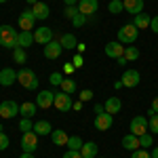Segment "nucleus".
Masks as SVG:
<instances>
[{
  "instance_id": "nucleus-18",
  "label": "nucleus",
  "mask_w": 158,
  "mask_h": 158,
  "mask_svg": "<svg viewBox=\"0 0 158 158\" xmlns=\"http://www.w3.org/2000/svg\"><path fill=\"white\" fill-rule=\"evenodd\" d=\"M122 148H124V150H129V152L139 150V148H141V143H139V137H137V135H133V133L124 135V137H122Z\"/></svg>"
},
{
  "instance_id": "nucleus-12",
  "label": "nucleus",
  "mask_w": 158,
  "mask_h": 158,
  "mask_svg": "<svg viewBox=\"0 0 158 158\" xmlns=\"http://www.w3.org/2000/svg\"><path fill=\"white\" fill-rule=\"evenodd\" d=\"M76 6H78V13H82V15H86V17H91V15L97 13L99 2H97V0H80Z\"/></svg>"
},
{
  "instance_id": "nucleus-50",
  "label": "nucleus",
  "mask_w": 158,
  "mask_h": 158,
  "mask_svg": "<svg viewBox=\"0 0 158 158\" xmlns=\"http://www.w3.org/2000/svg\"><path fill=\"white\" fill-rule=\"evenodd\" d=\"M150 156H152V158H158V148H152V152H150Z\"/></svg>"
},
{
  "instance_id": "nucleus-46",
  "label": "nucleus",
  "mask_w": 158,
  "mask_h": 158,
  "mask_svg": "<svg viewBox=\"0 0 158 158\" xmlns=\"http://www.w3.org/2000/svg\"><path fill=\"white\" fill-rule=\"evenodd\" d=\"M76 51H78V53H85V51H86V44H85V42H78V44H76Z\"/></svg>"
},
{
  "instance_id": "nucleus-42",
  "label": "nucleus",
  "mask_w": 158,
  "mask_h": 158,
  "mask_svg": "<svg viewBox=\"0 0 158 158\" xmlns=\"http://www.w3.org/2000/svg\"><path fill=\"white\" fill-rule=\"evenodd\" d=\"M63 158H82V154H80L78 150H68V152L63 154Z\"/></svg>"
},
{
  "instance_id": "nucleus-38",
  "label": "nucleus",
  "mask_w": 158,
  "mask_h": 158,
  "mask_svg": "<svg viewBox=\"0 0 158 158\" xmlns=\"http://www.w3.org/2000/svg\"><path fill=\"white\" fill-rule=\"evenodd\" d=\"M63 15H65V19H70V21H72L74 17L78 15V6H65V11H63Z\"/></svg>"
},
{
  "instance_id": "nucleus-31",
  "label": "nucleus",
  "mask_w": 158,
  "mask_h": 158,
  "mask_svg": "<svg viewBox=\"0 0 158 158\" xmlns=\"http://www.w3.org/2000/svg\"><path fill=\"white\" fill-rule=\"evenodd\" d=\"M124 59L127 61L139 59V49H137V47H124Z\"/></svg>"
},
{
  "instance_id": "nucleus-27",
  "label": "nucleus",
  "mask_w": 158,
  "mask_h": 158,
  "mask_svg": "<svg viewBox=\"0 0 158 158\" xmlns=\"http://www.w3.org/2000/svg\"><path fill=\"white\" fill-rule=\"evenodd\" d=\"M59 42H61V47H63V51H74L76 44H78V40H76L74 34H63L59 38Z\"/></svg>"
},
{
  "instance_id": "nucleus-44",
  "label": "nucleus",
  "mask_w": 158,
  "mask_h": 158,
  "mask_svg": "<svg viewBox=\"0 0 158 158\" xmlns=\"http://www.w3.org/2000/svg\"><path fill=\"white\" fill-rule=\"evenodd\" d=\"M150 30L158 34V15H156V17H152V23H150Z\"/></svg>"
},
{
  "instance_id": "nucleus-29",
  "label": "nucleus",
  "mask_w": 158,
  "mask_h": 158,
  "mask_svg": "<svg viewBox=\"0 0 158 158\" xmlns=\"http://www.w3.org/2000/svg\"><path fill=\"white\" fill-rule=\"evenodd\" d=\"M13 61H15V63H21V65H23L25 61H27V53H25V49H21V47L13 49Z\"/></svg>"
},
{
  "instance_id": "nucleus-5",
  "label": "nucleus",
  "mask_w": 158,
  "mask_h": 158,
  "mask_svg": "<svg viewBox=\"0 0 158 158\" xmlns=\"http://www.w3.org/2000/svg\"><path fill=\"white\" fill-rule=\"evenodd\" d=\"M21 150L23 152H36L38 150V135L34 131H27V133L21 135Z\"/></svg>"
},
{
  "instance_id": "nucleus-14",
  "label": "nucleus",
  "mask_w": 158,
  "mask_h": 158,
  "mask_svg": "<svg viewBox=\"0 0 158 158\" xmlns=\"http://www.w3.org/2000/svg\"><path fill=\"white\" fill-rule=\"evenodd\" d=\"M61 53H63V47H61V42H57V40H51L49 44H44V57L47 59H57Z\"/></svg>"
},
{
  "instance_id": "nucleus-4",
  "label": "nucleus",
  "mask_w": 158,
  "mask_h": 158,
  "mask_svg": "<svg viewBox=\"0 0 158 158\" xmlns=\"http://www.w3.org/2000/svg\"><path fill=\"white\" fill-rule=\"evenodd\" d=\"M53 106L59 110V112H70V110H72V106H74L72 95H68V93H63V91L55 93V101H53Z\"/></svg>"
},
{
  "instance_id": "nucleus-3",
  "label": "nucleus",
  "mask_w": 158,
  "mask_h": 158,
  "mask_svg": "<svg viewBox=\"0 0 158 158\" xmlns=\"http://www.w3.org/2000/svg\"><path fill=\"white\" fill-rule=\"evenodd\" d=\"M137 36H139V30L133 23H124L118 30V42H122V44H133Z\"/></svg>"
},
{
  "instance_id": "nucleus-40",
  "label": "nucleus",
  "mask_w": 158,
  "mask_h": 158,
  "mask_svg": "<svg viewBox=\"0 0 158 158\" xmlns=\"http://www.w3.org/2000/svg\"><path fill=\"white\" fill-rule=\"evenodd\" d=\"M9 146H11V139L6 137V133H2V131H0V150H6Z\"/></svg>"
},
{
  "instance_id": "nucleus-11",
  "label": "nucleus",
  "mask_w": 158,
  "mask_h": 158,
  "mask_svg": "<svg viewBox=\"0 0 158 158\" xmlns=\"http://www.w3.org/2000/svg\"><path fill=\"white\" fill-rule=\"evenodd\" d=\"M122 86H127V89H133V86L139 85V80H141V76H139V72L137 70H124V74H122Z\"/></svg>"
},
{
  "instance_id": "nucleus-28",
  "label": "nucleus",
  "mask_w": 158,
  "mask_h": 158,
  "mask_svg": "<svg viewBox=\"0 0 158 158\" xmlns=\"http://www.w3.org/2000/svg\"><path fill=\"white\" fill-rule=\"evenodd\" d=\"M148 129H150V133L158 135V114L152 108L148 110Z\"/></svg>"
},
{
  "instance_id": "nucleus-37",
  "label": "nucleus",
  "mask_w": 158,
  "mask_h": 158,
  "mask_svg": "<svg viewBox=\"0 0 158 158\" xmlns=\"http://www.w3.org/2000/svg\"><path fill=\"white\" fill-rule=\"evenodd\" d=\"M72 23H74V27H82V25L86 23V15H82V13H78L76 17L72 19Z\"/></svg>"
},
{
  "instance_id": "nucleus-17",
  "label": "nucleus",
  "mask_w": 158,
  "mask_h": 158,
  "mask_svg": "<svg viewBox=\"0 0 158 158\" xmlns=\"http://www.w3.org/2000/svg\"><path fill=\"white\" fill-rule=\"evenodd\" d=\"M17 82V72L13 70V68H4V70H0V85L2 86H11Z\"/></svg>"
},
{
  "instance_id": "nucleus-1",
  "label": "nucleus",
  "mask_w": 158,
  "mask_h": 158,
  "mask_svg": "<svg viewBox=\"0 0 158 158\" xmlns=\"http://www.w3.org/2000/svg\"><path fill=\"white\" fill-rule=\"evenodd\" d=\"M17 82L27 89V91H36L38 89V76L34 70H30V68H21L19 72H17Z\"/></svg>"
},
{
  "instance_id": "nucleus-30",
  "label": "nucleus",
  "mask_w": 158,
  "mask_h": 158,
  "mask_svg": "<svg viewBox=\"0 0 158 158\" xmlns=\"http://www.w3.org/2000/svg\"><path fill=\"white\" fill-rule=\"evenodd\" d=\"M61 91L68 93V95H74V91H76V80H74V78H63V82H61Z\"/></svg>"
},
{
  "instance_id": "nucleus-53",
  "label": "nucleus",
  "mask_w": 158,
  "mask_h": 158,
  "mask_svg": "<svg viewBox=\"0 0 158 158\" xmlns=\"http://www.w3.org/2000/svg\"><path fill=\"white\" fill-rule=\"evenodd\" d=\"M72 108H74V110H80V108H82V101H76V103H74Z\"/></svg>"
},
{
  "instance_id": "nucleus-55",
  "label": "nucleus",
  "mask_w": 158,
  "mask_h": 158,
  "mask_svg": "<svg viewBox=\"0 0 158 158\" xmlns=\"http://www.w3.org/2000/svg\"><path fill=\"white\" fill-rule=\"evenodd\" d=\"M0 2H6V0H0Z\"/></svg>"
},
{
  "instance_id": "nucleus-9",
  "label": "nucleus",
  "mask_w": 158,
  "mask_h": 158,
  "mask_svg": "<svg viewBox=\"0 0 158 158\" xmlns=\"http://www.w3.org/2000/svg\"><path fill=\"white\" fill-rule=\"evenodd\" d=\"M17 114H19V106H17L13 99L0 103V118H15Z\"/></svg>"
},
{
  "instance_id": "nucleus-2",
  "label": "nucleus",
  "mask_w": 158,
  "mask_h": 158,
  "mask_svg": "<svg viewBox=\"0 0 158 158\" xmlns=\"http://www.w3.org/2000/svg\"><path fill=\"white\" fill-rule=\"evenodd\" d=\"M17 36L19 32L11 25H0V47L6 49H17Z\"/></svg>"
},
{
  "instance_id": "nucleus-15",
  "label": "nucleus",
  "mask_w": 158,
  "mask_h": 158,
  "mask_svg": "<svg viewBox=\"0 0 158 158\" xmlns=\"http://www.w3.org/2000/svg\"><path fill=\"white\" fill-rule=\"evenodd\" d=\"M106 55H108V57H112V59L122 57V55H124V44H122V42H118V40L108 42V44H106Z\"/></svg>"
},
{
  "instance_id": "nucleus-35",
  "label": "nucleus",
  "mask_w": 158,
  "mask_h": 158,
  "mask_svg": "<svg viewBox=\"0 0 158 158\" xmlns=\"http://www.w3.org/2000/svg\"><path fill=\"white\" fill-rule=\"evenodd\" d=\"M49 82L53 86H61V82H63V74H61V72H53L49 76Z\"/></svg>"
},
{
  "instance_id": "nucleus-13",
  "label": "nucleus",
  "mask_w": 158,
  "mask_h": 158,
  "mask_svg": "<svg viewBox=\"0 0 158 158\" xmlns=\"http://www.w3.org/2000/svg\"><path fill=\"white\" fill-rule=\"evenodd\" d=\"M34 40H36L38 44H49L51 40H53V30L47 27V25H42V27L34 30Z\"/></svg>"
},
{
  "instance_id": "nucleus-45",
  "label": "nucleus",
  "mask_w": 158,
  "mask_h": 158,
  "mask_svg": "<svg viewBox=\"0 0 158 158\" xmlns=\"http://www.w3.org/2000/svg\"><path fill=\"white\" fill-rule=\"evenodd\" d=\"M63 72H65V74H72L74 72V63H65V65H63Z\"/></svg>"
},
{
  "instance_id": "nucleus-32",
  "label": "nucleus",
  "mask_w": 158,
  "mask_h": 158,
  "mask_svg": "<svg viewBox=\"0 0 158 158\" xmlns=\"http://www.w3.org/2000/svg\"><path fill=\"white\" fill-rule=\"evenodd\" d=\"M108 11L110 13H114V15H118V13L124 11V4H122V0H112L108 4Z\"/></svg>"
},
{
  "instance_id": "nucleus-20",
  "label": "nucleus",
  "mask_w": 158,
  "mask_h": 158,
  "mask_svg": "<svg viewBox=\"0 0 158 158\" xmlns=\"http://www.w3.org/2000/svg\"><path fill=\"white\" fill-rule=\"evenodd\" d=\"M150 23H152V17L148 13H139V15H135V19H133V25L137 30H148Z\"/></svg>"
},
{
  "instance_id": "nucleus-39",
  "label": "nucleus",
  "mask_w": 158,
  "mask_h": 158,
  "mask_svg": "<svg viewBox=\"0 0 158 158\" xmlns=\"http://www.w3.org/2000/svg\"><path fill=\"white\" fill-rule=\"evenodd\" d=\"M131 158H152V156H150V152H146L143 148H139V150L131 152Z\"/></svg>"
},
{
  "instance_id": "nucleus-54",
  "label": "nucleus",
  "mask_w": 158,
  "mask_h": 158,
  "mask_svg": "<svg viewBox=\"0 0 158 158\" xmlns=\"http://www.w3.org/2000/svg\"><path fill=\"white\" fill-rule=\"evenodd\" d=\"M25 2H27V4H32V6H34V4H36L38 0H25Z\"/></svg>"
},
{
  "instance_id": "nucleus-7",
  "label": "nucleus",
  "mask_w": 158,
  "mask_h": 158,
  "mask_svg": "<svg viewBox=\"0 0 158 158\" xmlns=\"http://www.w3.org/2000/svg\"><path fill=\"white\" fill-rule=\"evenodd\" d=\"M19 30H34V23H36V15L32 9H25L21 15H19Z\"/></svg>"
},
{
  "instance_id": "nucleus-22",
  "label": "nucleus",
  "mask_w": 158,
  "mask_h": 158,
  "mask_svg": "<svg viewBox=\"0 0 158 158\" xmlns=\"http://www.w3.org/2000/svg\"><path fill=\"white\" fill-rule=\"evenodd\" d=\"M34 133L40 135V137H44V135L53 133V127H51L49 120H38V122H34Z\"/></svg>"
},
{
  "instance_id": "nucleus-41",
  "label": "nucleus",
  "mask_w": 158,
  "mask_h": 158,
  "mask_svg": "<svg viewBox=\"0 0 158 158\" xmlns=\"http://www.w3.org/2000/svg\"><path fill=\"white\" fill-rule=\"evenodd\" d=\"M93 99V91H89V89H85L82 93H80V101L85 103V101H91Z\"/></svg>"
},
{
  "instance_id": "nucleus-10",
  "label": "nucleus",
  "mask_w": 158,
  "mask_h": 158,
  "mask_svg": "<svg viewBox=\"0 0 158 158\" xmlns=\"http://www.w3.org/2000/svg\"><path fill=\"white\" fill-rule=\"evenodd\" d=\"M53 101H55V93L53 91H40L36 95V106L40 110H49L53 106Z\"/></svg>"
},
{
  "instance_id": "nucleus-48",
  "label": "nucleus",
  "mask_w": 158,
  "mask_h": 158,
  "mask_svg": "<svg viewBox=\"0 0 158 158\" xmlns=\"http://www.w3.org/2000/svg\"><path fill=\"white\" fill-rule=\"evenodd\" d=\"M63 2H65V6H76L80 0H63Z\"/></svg>"
},
{
  "instance_id": "nucleus-21",
  "label": "nucleus",
  "mask_w": 158,
  "mask_h": 158,
  "mask_svg": "<svg viewBox=\"0 0 158 158\" xmlns=\"http://www.w3.org/2000/svg\"><path fill=\"white\" fill-rule=\"evenodd\" d=\"M103 108H106V112H108V114H112V116H114V114H118V112H120L122 101L118 97H108V101L103 103Z\"/></svg>"
},
{
  "instance_id": "nucleus-19",
  "label": "nucleus",
  "mask_w": 158,
  "mask_h": 158,
  "mask_svg": "<svg viewBox=\"0 0 158 158\" xmlns=\"http://www.w3.org/2000/svg\"><path fill=\"white\" fill-rule=\"evenodd\" d=\"M122 4H124V11L131 15L143 13V0H122Z\"/></svg>"
},
{
  "instance_id": "nucleus-52",
  "label": "nucleus",
  "mask_w": 158,
  "mask_h": 158,
  "mask_svg": "<svg viewBox=\"0 0 158 158\" xmlns=\"http://www.w3.org/2000/svg\"><path fill=\"white\" fill-rule=\"evenodd\" d=\"M19 158H34V154H30V152H23V154H21Z\"/></svg>"
},
{
  "instance_id": "nucleus-6",
  "label": "nucleus",
  "mask_w": 158,
  "mask_h": 158,
  "mask_svg": "<svg viewBox=\"0 0 158 158\" xmlns=\"http://www.w3.org/2000/svg\"><path fill=\"white\" fill-rule=\"evenodd\" d=\"M129 131L137 137H141L143 133H148L150 129H148V118L146 116H135L133 120H131V127H129Z\"/></svg>"
},
{
  "instance_id": "nucleus-8",
  "label": "nucleus",
  "mask_w": 158,
  "mask_h": 158,
  "mask_svg": "<svg viewBox=\"0 0 158 158\" xmlns=\"http://www.w3.org/2000/svg\"><path fill=\"white\" fill-rule=\"evenodd\" d=\"M112 124H114V116L108 114V112L97 114V116H95V122H93V127H95L97 131H108V129H112Z\"/></svg>"
},
{
  "instance_id": "nucleus-49",
  "label": "nucleus",
  "mask_w": 158,
  "mask_h": 158,
  "mask_svg": "<svg viewBox=\"0 0 158 158\" xmlns=\"http://www.w3.org/2000/svg\"><path fill=\"white\" fill-rule=\"evenodd\" d=\"M152 110H154V112L158 114V97H154V99H152Z\"/></svg>"
},
{
  "instance_id": "nucleus-33",
  "label": "nucleus",
  "mask_w": 158,
  "mask_h": 158,
  "mask_svg": "<svg viewBox=\"0 0 158 158\" xmlns=\"http://www.w3.org/2000/svg\"><path fill=\"white\" fill-rule=\"evenodd\" d=\"M68 148H70V150H78V152H80V148H82V139H80L78 135H72V137L68 139Z\"/></svg>"
},
{
  "instance_id": "nucleus-47",
  "label": "nucleus",
  "mask_w": 158,
  "mask_h": 158,
  "mask_svg": "<svg viewBox=\"0 0 158 158\" xmlns=\"http://www.w3.org/2000/svg\"><path fill=\"white\" fill-rule=\"evenodd\" d=\"M103 112H106V108H103L101 103H97V106H95V114H103Z\"/></svg>"
},
{
  "instance_id": "nucleus-25",
  "label": "nucleus",
  "mask_w": 158,
  "mask_h": 158,
  "mask_svg": "<svg viewBox=\"0 0 158 158\" xmlns=\"http://www.w3.org/2000/svg\"><path fill=\"white\" fill-rule=\"evenodd\" d=\"M32 11H34V15H36V19H49V15H51L49 4H44V2H40V0L32 6Z\"/></svg>"
},
{
  "instance_id": "nucleus-51",
  "label": "nucleus",
  "mask_w": 158,
  "mask_h": 158,
  "mask_svg": "<svg viewBox=\"0 0 158 158\" xmlns=\"http://www.w3.org/2000/svg\"><path fill=\"white\" fill-rule=\"evenodd\" d=\"M116 61H118V65H124V63H129V61L124 59V55H122V57H118V59H116Z\"/></svg>"
},
{
  "instance_id": "nucleus-36",
  "label": "nucleus",
  "mask_w": 158,
  "mask_h": 158,
  "mask_svg": "<svg viewBox=\"0 0 158 158\" xmlns=\"http://www.w3.org/2000/svg\"><path fill=\"white\" fill-rule=\"evenodd\" d=\"M19 131H23V133H27V131H34V124H32V120H30V118H21V120H19Z\"/></svg>"
},
{
  "instance_id": "nucleus-34",
  "label": "nucleus",
  "mask_w": 158,
  "mask_h": 158,
  "mask_svg": "<svg viewBox=\"0 0 158 158\" xmlns=\"http://www.w3.org/2000/svg\"><path fill=\"white\" fill-rule=\"evenodd\" d=\"M139 143H141V148H152V143H154L152 133H143L141 137H139Z\"/></svg>"
},
{
  "instance_id": "nucleus-43",
  "label": "nucleus",
  "mask_w": 158,
  "mask_h": 158,
  "mask_svg": "<svg viewBox=\"0 0 158 158\" xmlns=\"http://www.w3.org/2000/svg\"><path fill=\"white\" fill-rule=\"evenodd\" d=\"M74 68H82V55H80V53H78V55H76V57H74Z\"/></svg>"
},
{
  "instance_id": "nucleus-23",
  "label": "nucleus",
  "mask_w": 158,
  "mask_h": 158,
  "mask_svg": "<svg viewBox=\"0 0 158 158\" xmlns=\"http://www.w3.org/2000/svg\"><path fill=\"white\" fill-rule=\"evenodd\" d=\"M36 112H38L36 101H34V103H32V101H23V103L19 106V114H23V118H32Z\"/></svg>"
},
{
  "instance_id": "nucleus-24",
  "label": "nucleus",
  "mask_w": 158,
  "mask_h": 158,
  "mask_svg": "<svg viewBox=\"0 0 158 158\" xmlns=\"http://www.w3.org/2000/svg\"><path fill=\"white\" fill-rule=\"evenodd\" d=\"M97 143L95 141H89V143H82V148H80V154H82V158H97Z\"/></svg>"
},
{
  "instance_id": "nucleus-26",
  "label": "nucleus",
  "mask_w": 158,
  "mask_h": 158,
  "mask_svg": "<svg viewBox=\"0 0 158 158\" xmlns=\"http://www.w3.org/2000/svg\"><path fill=\"white\" fill-rule=\"evenodd\" d=\"M51 139H53V143L55 146H68V139H70V135L65 133V131H61V129H53V133H51Z\"/></svg>"
},
{
  "instance_id": "nucleus-16",
  "label": "nucleus",
  "mask_w": 158,
  "mask_h": 158,
  "mask_svg": "<svg viewBox=\"0 0 158 158\" xmlns=\"http://www.w3.org/2000/svg\"><path fill=\"white\" fill-rule=\"evenodd\" d=\"M36 40H34V32L32 30H21L19 32V36H17V47H21V49H27V47H32Z\"/></svg>"
}]
</instances>
